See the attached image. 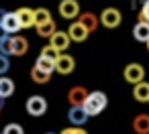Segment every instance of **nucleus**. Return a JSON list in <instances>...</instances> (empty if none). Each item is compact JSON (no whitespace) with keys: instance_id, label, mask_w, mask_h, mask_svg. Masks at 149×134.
Listing matches in <instances>:
<instances>
[{"instance_id":"obj_1","label":"nucleus","mask_w":149,"mask_h":134,"mask_svg":"<svg viewBox=\"0 0 149 134\" xmlns=\"http://www.w3.org/2000/svg\"><path fill=\"white\" fill-rule=\"evenodd\" d=\"M82 106H84V110H86L90 116H98V114H102V112L106 110L108 98H106L104 91H90L88 98H86V102H84Z\"/></svg>"},{"instance_id":"obj_2","label":"nucleus","mask_w":149,"mask_h":134,"mask_svg":"<svg viewBox=\"0 0 149 134\" xmlns=\"http://www.w3.org/2000/svg\"><path fill=\"white\" fill-rule=\"evenodd\" d=\"M120 23H123V14H120L118 8L110 6V8H104V10L100 12V25H102V27H106V29H116Z\"/></svg>"},{"instance_id":"obj_3","label":"nucleus","mask_w":149,"mask_h":134,"mask_svg":"<svg viewBox=\"0 0 149 134\" xmlns=\"http://www.w3.org/2000/svg\"><path fill=\"white\" fill-rule=\"evenodd\" d=\"M123 77H125L127 83L135 85V83H139V81L145 79V67H143L141 63H129V65L123 69Z\"/></svg>"},{"instance_id":"obj_4","label":"nucleus","mask_w":149,"mask_h":134,"mask_svg":"<svg viewBox=\"0 0 149 134\" xmlns=\"http://www.w3.org/2000/svg\"><path fill=\"white\" fill-rule=\"evenodd\" d=\"M29 116H43L47 112V100L43 96H31L25 104Z\"/></svg>"},{"instance_id":"obj_5","label":"nucleus","mask_w":149,"mask_h":134,"mask_svg":"<svg viewBox=\"0 0 149 134\" xmlns=\"http://www.w3.org/2000/svg\"><path fill=\"white\" fill-rule=\"evenodd\" d=\"M57 10H59V16L61 19H68V21L80 16V4H78V0H59Z\"/></svg>"},{"instance_id":"obj_6","label":"nucleus","mask_w":149,"mask_h":134,"mask_svg":"<svg viewBox=\"0 0 149 134\" xmlns=\"http://www.w3.org/2000/svg\"><path fill=\"white\" fill-rule=\"evenodd\" d=\"M49 45H53L59 53H65L72 45V39H70V33L65 31H55L51 37H49Z\"/></svg>"},{"instance_id":"obj_7","label":"nucleus","mask_w":149,"mask_h":134,"mask_svg":"<svg viewBox=\"0 0 149 134\" xmlns=\"http://www.w3.org/2000/svg\"><path fill=\"white\" fill-rule=\"evenodd\" d=\"M88 118H90V114L84 110V106H70V110H68V120H70L72 126H84V124L88 122Z\"/></svg>"},{"instance_id":"obj_8","label":"nucleus","mask_w":149,"mask_h":134,"mask_svg":"<svg viewBox=\"0 0 149 134\" xmlns=\"http://www.w3.org/2000/svg\"><path fill=\"white\" fill-rule=\"evenodd\" d=\"M74 69H76V59H74L72 55L59 53V57L55 59V71L61 73V75H70Z\"/></svg>"},{"instance_id":"obj_9","label":"nucleus","mask_w":149,"mask_h":134,"mask_svg":"<svg viewBox=\"0 0 149 134\" xmlns=\"http://www.w3.org/2000/svg\"><path fill=\"white\" fill-rule=\"evenodd\" d=\"M0 23H2V27L8 31V35H17V33L23 29L19 16H17V12H2V16H0Z\"/></svg>"},{"instance_id":"obj_10","label":"nucleus","mask_w":149,"mask_h":134,"mask_svg":"<svg viewBox=\"0 0 149 134\" xmlns=\"http://www.w3.org/2000/svg\"><path fill=\"white\" fill-rule=\"evenodd\" d=\"M88 93H90V91H88L84 85H74V87H70V91H68V104H70V106H82V104L86 102Z\"/></svg>"},{"instance_id":"obj_11","label":"nucleus","mask_w":149,"mask_h":134,"mask_svg":"<svg viewBox=\"0 0 149 134\" xmlns=\"http://www.w3.org/2000/svg\"><path fill=\"white\" fill-rule=\"evenodd\" d=\"M68 33H70V39H72L74 43H84V41L88 39V35H90V31H88L80 21L72 23L70 29H68Z\"/></svg>"},{"instance_id":"obj_12","label":"nucleus","mask_w":149,"mask_h":134,"mask_svg":"<svg viewBox=\"0 0 149 134\" xmlns=\"http://www.w3.org/2000/svg\"><path fill=\"white\" fill-rule=\"evenodd\" d=\"M27 51H29V41H27V37H23V35H13V55L23 57Z\"/></svg>"},{"instance_id":"obj_13","label":"nucleus","mask_w":149,"mask_h":134,"mask_svg":"<svg viewBox=\"0 0 149 134\" xmlns=\"http://www.w3.org/2000/svg\"><path fill=\"white\" fill-rule=\"evenodd\" d=\"M17 16H19L23 29L35 27V10H31V8H19V10H17Z\"/></svg>"},{"instance_id":"obj_14","label":"nucleus","mask_w":149,"mask_h":134,"mask_svg":"<svg viewBox=\"0 0 149 134\" xmlns=\"http://www.w3.org/2000/svg\"><path fill=\"white\" fill-rule=\"evenodd\" d=\"M133 98L137 102H149V83L145 79L133 85Z\"/></svg>"},{"instance_id":"obj_15","label":"nucleus","mask_w":149,"mask_h":134,"mask_svg":"<svg viewBox=\"0 0 149 134\" xmlns=\"http://www.w3.org/2000/svg\"><path fill=\"white\" fill-rule=\"evenodd\" d=\"M133 130L137 134H149V116L147 114H137L133 120Z\"/></svg>"},{"instance_id":"obj_16","label":"nucleus","mask_w":149,"mask_h":134,"mask_svg":"<svg viewBox=\"0 0 149 134\" xmlns=\"http://www.w3.org/2000/svg\"><path fill=\"white\" fill-rule=\"evenodd\" d=\"M78 21H80L90 33H94V31L98 29V16H96L94 12H82V14L78 16Z\"/></svg>"},{"instance_id":"obj_17","label":"nucleus","mask_w":149,"mask_h":134,"mask_svg":"<svg viewBox=\"0 0 149 134\" xmlns=\"http://www.w3.org/2000/svg\"><path fill=\"white\" fill-rule=\"evenodd\" d=\"M133 39L139 41V43H147V39H149V25L139 21L135 25V29H133Z\"/></svg>"},{"instance_id":"obj_18","label":"nucleus","mask_w":149,"mask_h":134,"mask_svg":"<svg viewBox=\"0 0 149 134\" xmlns=\"http://www.w3.org/2000/svg\"><path fill=\"white\" fill-rule=\"evenodd\" d=\"M15 93V81L10 77H4V75H0V98L6 100Z\"/></svg>"},{"instance_id":"obj_19","label":"nucleus","mask_w":149,"mask_h":134,"mask_svg":"<svg viewBox=\"0 0 149 134\" xmlns=\"http://www.w3.org/2000/svg\"><path fill=\"white\" fill-rule=\"evenodd\" d=\"M31 79H33L35 83H41V85H43V83H49V81H51V73L35 65V67L31 69Z\"/></svg>"},{"instance_id":"obj_20","label":"nucleus","mask_w":149,"mask_h":134,"mask_svg":"<svg viewBox=\"0 0 149 134\" xmlns=\"http://www.w3.org/2000/svg\"><path fill=\"white\" fill-rule=\"evenodd\" d=\"M35 29H37V35H39V37H43V39H49V37L57 31V27H55V21H53V19H51V21H47V23H43V25H37Z\"/></svg>"},{"instance_id":"obj_21","label":"nucleus","mask_w":149,"mask_h":134,"mask_svg":"<svg viewBox=\"0 0 149 134\" xmlns=\"http://www.w3.org/2000/svg\"><path fill=\"white\" fill-rule=\"evenodd\" d=\"M35 65H37V67H41V69H45V71H49V73H53V71H55V61H53V59H49V57H45V55H39V57H37V61H35Z\"/></svg>"},{"instance_id":"obj_22","label":"nucleus","mask_w":149,"mask_h":134,"mask_svg":"<svg viewBox=\"0 0 149 134\" xmlns=\"http://www.w3.org/2000/svg\"><path fill=\"white\" fill-rule=\"evenodd\" d=\"M47 21H51V12H49L47 8H37V10H35V27H37V25H43V23H47Z\"/></svg>"},{"instance_id":"obj_23","label":"nucleus","mask_w":149,"mask_h":134,"mask_svg":"<svg viewBox=\"0 0 149 134\" xmlns=\"http://www.w3.org/2000/svg\"><path fill=\"white\" fill-rule=\"evenodd\" d=\"M0 53H4V55H13V35H8L6 39L0 41Z\"/></svg>"},{"instance_id":"obj_24","label":"nucleus","mask_w":149,"mask_h":134,"mask_svg":"<svg viewBox=\"0 0 149 134\" xmlns=\"http://www.w3.org/2000/svg\"><path fill=\"white\" fill-rule=\"evenodd\" d=\"M139 21L149 25V0H143V4L139 8Z\"/></svg>"},{"instance_id":"obj_25","label":"nucleus","mask_w":149,"mask_h":134,"mask_svg":"<svg viewBox=\"0 0 149 134\" xmlns=\"http://www.w3.org/2000/svg\"><path fill=\"white\" fill-rule=\"evenodd\" d=\"M41 55H45V57H49V59H53V61H55V59L59 57V51H57L53 45H45V47L41 49Z\"/></svg>"},{"instance_id":"obj_26","label":"nucleus","mask_w":149,"mask_h":134,"mask_svg":"<svg viewBox=\"0 0 149 134\" xmlns=\"http://www.w3.org/2000/svg\"><path fill=\"white\" fill-rule=\"evenodd\" d=\"M2 134H25V130H23L21 124H6Z\"/></svg>"},{"instance_id":"obj_27","label":"nucleus","mask_w":149,"mask_h":134,"mask_svg":"<svg viewBox=\"0 0 149 134\" xmlns=\"http://www.w3.org/2000/svg\"><path fill=\"white\" fill-rule=\"evenodd\" d=\"M59 134H88L84 130V126H70V128H63Z\"/></svg>"},{"instance_id":"obj_28","label":"nucleus","mask_w":149,"mask_h":134,"mask_svg":"<svg viewBox=\"0 0 149 134\" xmlns=\"http://www.w3.org/2000/svg\"><path fill=\"white\" fill-rule=\"evenodd\" d=\"M10 69V61H8V55L0 53V73H6Z\"/></svg>"},{"instance_id":"obj_29","label":"nucleus","mask_w":149,"mask_h":134,"mask_svg":"<svg viewBox=\"0 0 149 134\" xmlns=\"http://www.w3.org/2000/svg\"><path fill=\"white\" fill-rule=\"evenodd\" d=\"M8 37V31L2 27V23H0V41H2V39H6Z\"/></svg>"},{"instance_id":"obj_30","label":"nucleus","mask_w":149,"mask_h":134,"mask_svg":"<svg viewBox=\"0 0 149 134\" xmlns=\"http://www.w3.org/2000/svg\"><path fill=\"white\" fill-rule=\"evenodd\" d=\"M0 114H2V98H0Z\"/></svg>"},{"instance_id":"obj_31","label":"nucleus","mask_w":149,"mask_h":134,"mask_svg":"<svg viewBox=\"0 0 149 134\" xmlns=\"http://www.w3.org/2000/svg\"><path fill=\"white\" fill-rule=\"evenodd\" d=\"M145 45H147V51H149V39H147V43H145Z\"/></svg>"},{"instance_id":"obj_32","label":"nucleus","mask_w":149,"mask_h":134,"mask_svg":"<svg viewBox=\"0 0 149 134\" xmlns=\"http://www.w3.org/2000/svg\"><path fill=\"white\" fill-rule=\"evenodd\" d=\"M45 134H55V132H45Z\"/></svg>"},{"instance_id":"obj_33","label":"nucleus","mask_w":149,"mask_h":134,"mask_svg":"<svg viewBox=\"0 0 149 134\" xmlns=\"http://www.w3.org/2000/svg\"><path fill=\"white\" fill-rule=\"evenodd\" d=\"M133 4H137V0H133Z\"/></svg>"},{"instance_id":"obj_34","label":"nucleus","mask_w":149,"mask_h":134,"mask_svg":"<svg viewBox=\"0 0 149 134\" xmlns=\"http://www.w3.org/2000/svg\"><path fill=\"white\" fill-rule=\"evenodd\" d=\"M0 75H2V73H0Z\"/></svg>"}]
</instances>
